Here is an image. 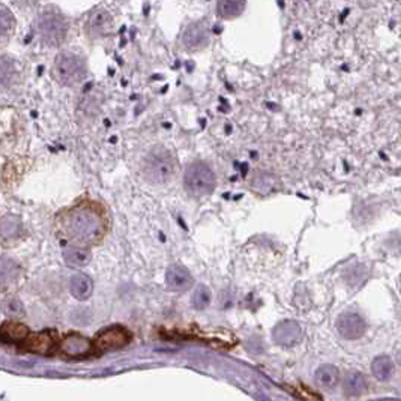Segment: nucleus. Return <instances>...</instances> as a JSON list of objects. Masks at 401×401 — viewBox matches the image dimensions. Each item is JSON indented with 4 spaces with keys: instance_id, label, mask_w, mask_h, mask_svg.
I'll list each match as a JSON object with an SVG mask.
<instances>
[{
    "instance_id": "f257e3e1",
    "label": "nucleus",
    "mask_w": 401,
    "mask_h": 401,
    "mask_svg": "<svg viewBox=\"0 0 401 401\" xmlns=\"http://www.w3.org/2000/svg\"><path fill=\"white\" fill-rule=\"evenodd\" d=\"M110 227L106 207L91 198H83L56 216V230L72 245H93L104 238Z\"/></svg>"
},
{
    "instance_id": "f03ea898",
    "label": "nucleus",
    "mask_w": 401,
    "mask_h": 401,
    "mask_svg": "<svg viewBox=\"0 0 401 401\" xmlns=\"http://www.w3.org/2000/svg\"><path fill=\"white\" fill-rule=\"evenodd\" d=\"M141 174L149 183L165 185L174 179L178 173V159L164 144L152 146L141 159Z\"/></svg>"
},
{
    "instance_id": "7ed1b4c3",
    "label": "nucleus",
    "mask_w": 401,
    "mask_h": 401,
    "mask_svg": "<svg viewBox=\"0 0 401 401\" xmlns=\"http://www.w3.org/2000/svg\"><path fill=\"white\" fill-rule=\"evenodd\" d=\"M35 34L45 47H60L69 35V21L59 10L45 8L38 14L34 24Z\"/></svg>"
},
{
    "instance_id": "20e7f679",
    "label": "nucleus",
    "mask_w": 401,
    "mask_h": 401,
    "mask_svg": "<svg viewBox=\"0 0 401 401\" xmlns=\"http://www.w3.org/2000/svg\"><path fill=\"white\" fill-rule=\"evenodd\" d=\"M183 188L194 198L211 196L216 188V174L211 164L203 159L190 163L183 172Z\"/></svg>"
},
{
    "instance_id": "39448f33",
    "label": "nucleus",
    "mask_w": 401,
    "mask_h": 401,
    "mask_svg": "<svg viewBox=\"0 0 401 401\" xmlns=\"http://www.w3.org/2000/svg\"><path fill=\"white\" fill-rule=\"evenodd\" d=\"M51 77L56 83L65 87H74L82 84L87 77L86 62L76 53L62 51L53 62Z\"/></svg>"
},
{
    "instance_id": "423d86ee",
    "label": "nucleus",
    "mask_w": 401,
    "mask_h": 401,
    "mask_svg": "<svg viewBox=\"0 0 401 401\" xmlns=\"http://www.w3.org/2000/svg\"><path fill=\"white\" fill-rule=\"evenodd\" d=\"M212 32L209 21L196 20L191 21L188 26L182 30L179 38V47L185 53H200L211 45Z\"/></svg>"
},
{
    "instance_id": "0eeeda50",
    "label": "nucleus",
    "mask_w": 401,
    "mask_h": 401,
    "mask_svg": "<svg viewBox=\"0 0 401 401\" xmlns=\"http://www.w3.org/2000/svg\"><path fill=\"white\" fill-rule=\"evenodd\" d=\"M115 30V20L107 10H95L89 14L84 23V34L91 41L108 38Z\"/></svg>"
},
{
    "instance_id": "6e6552de",
    "label": "nucleus",
    "mask_w": 401,
    "mask_h": 401,
    "mask_svg": "<svg viewBox=\"0 0 401 401\" xmlns=\"http://www.w3.org/2000/svg\"><path fill=\"white\" fill-rule=\"evenodd\" d=\"M133 340L131 332L124 326H111L102 330L96 335L93 343V350L96 352H110L125 347Z\"/></svg>"
},
{
    "instance_id": "1a4fd4ad",
    "label": "nucleus",
    "mask_w": 401,
    "mask_h": 401,
    "mask_svg": "<svg viewBox=\"0 0 401 401\" xmlns=\"http://www.w3.org/2000/svg\"><path fill=\"white\" fill-rule=\"evenodd\" d=\"M336 331L346 340H358L367 332L365 319L355 311H344L336 319Z\"/></svg>"
},
{
    "instance_id": "9d476101",
    "label": "nucleus",
    "mask_w": 401,
    "mask_h": 401,
    "mask_svg": "<svg viewBox=\"0 0 401 401\" xmlns=\"http://www.w3.org/2000/svg\"><path fill=\"white\" fill-rule=\"evenodd\" d=\"M60 354L67 358H83L87 356L93 350V343L78 334H72L65 336L60 343Z\"/></svg>"
},
{
    "instance_id": "9b49d317",
    "label": "nucleus",
    "mask_w": 401,
    "mask_h": 401,
    "mask_svg": "<svg viewBox=\"0 0 401 401\" xmlns=\"http://www.w3.org/2000/svg\"><path fill=\"white\" fill-rule=\"evenodd\" d=\"M56 344H58L56 334L53 331H44L26 339V341L23 343V349L32 352V354L50 355L54 352Z\"/></svg>"
},
{
    "instance_id": "f8f14e48",
    "label": "nucleus",
    "mask_w": 401,
    "mask_h": 401,
    "mask_svg": "<svg viewBox=\"0 0 401 401\" xmlns=\"http://www.w3.org/2000/svg\"><path fill=\"white\" fill-rule=\"evenodd\" d=\"M302 336V330L301 326L292 322V320H284V322L278 323L274 328V332H272V339L279 346L284 347H290L293 344L298 343Z\"/></svg>"
},
{
    "instance_id": "ddd939ff",
    "label": "nucleus",
    "mask_w": 401,
    "mask_h": 401,
    "mask_svg": "<svg viewBox=\"0 0 401 401\" xmlns=\"http://www.w3.org/2000/svg\"><path fill=\"white\" fill-rule=\"evenodd\" d=\"M165 283L173 292H187L192 287L194 279H192V275L187 268L181 266V264H173L167 269Z\"/></svg>"
},
{
    "instance_id": "4468645a",
    "label": "nucleus",
    "mask_w": 401,
    "mask_h": 401,
    "mask_svg": "<svg viewBox=\"0 0 401 401\" xmlns=\"http://www.w3.org/2000/svg\"><path fill=\"white\" fill-rule=\"evenodd\" d=\"M247 0H216L215 14L221 20H235L245 12Z\"/></svg>"
},
{
    "instance_id": "2eb2a0df",
    "label": "nucleus",
    "mask_w": 401,
    "mask_h": 401,
    "mask_svg": "<svg viewBox=\"0 0 401 401\" xmlns=\"http://www.w3.org/2000/svg\"><path fill=\"white\" fill-rule=\"evenodd\" d=\"M367 379L363 373L349 371L343 378V392L349 398L360 397L367 391Z\"/></svg>"
},
{
    "instance_id": "dca6fc26",
    "label": "nucleus",
    "mask_w": 401,
    "mask_h": 401,
    "mask_svg": "<svg viewBox=\"0 0 401 401\" xmlns=\"http://www.w3.org/2000/svg\"><path fill=\"white\" fill-rule=\"evenodd\" d=\"M15 30H17V20L14 14L8 6L0 5V47L11 41Z\"/></svg>"
},
{
    "instance_id": "f3484780",
    "label": "nucleus",
    "mask_w": 401,
    "mask_h": 401,
    "mask_svg": "<svg viewBox=\"0 0 401 401\" xmlns=\"http://www.w3.org/2000/svg\"><path fill=\"white\" fill-rule=\"evenodd\" d=\"M314 380L319 388L334 389L340 382V370L331 364L320 365L314 373Z\"/></svg>"
},
{
    "instance_id": "a211bd4d",
    "label": "nucleus",
    "mask_w": 401,
    "mask_h": 401,
    "mask_svg": "<svg viewBox=\"0 0 401 401\" xmlns=\"http://www.w3.org/2000/svg\"><path fill=\"white\" fill-rule=\"evenodd\" d=\"M29 336V330L17 322H6L0 326V341L3 343H24Z\"/></svg>"
},
{
    "instance_id": "6ab92c4d",
    "label": "nucleus",
    "mask_w": 401,
    "mask_h": 401,
    "mask_svg": "<svg viewBox=\"0 0 401 401\" xmlns=\"http://www.w3.org/2000/svg\"><path fill=\"white\" fill-rule=\"evenodd\" d=\"M20 71L17 69L14 59L2 56L0 58V86L2 87H12L19 83Z\"/></svg>"
},
{
    "instance_id": "aec40b11",
    "label": "nucleus",
    "mask_w": 401,
    "mask_h": 401,
    "mask_svg": "<svg viewBox=\"0 0 401 401\" xmlns=\"http://www.w3.org/2000/svg\"><path fill=\"white\" fill-rule=\"evenodd\" d=\"M368 271L364 264H352L350 268H346L343 272V282L346 286H349L352 290L363 287L367 283Z\"/></svg>"
},
{
    "instance_id": "412c9836",
    "label": "nucleus",
    "mask_w": 401,
    "mask_h": 401,
    "mask_svg": "<svg viewBox=\"0 0 401 401\" xmlns=\"http://www.w3.org/2000/svg\"><path fill=\"white\" fill-rule=\"evenodd\" d=\"M71 295L74 296L78 301H84L87 298H91V295L93 292V283L92 279L84 275V274H77L71 278Z\"/></svg>"
},
{
    "instance_id": "4be33fe9",
    "label": "nucleus",
    "mask_w": 401,
    "mask_h": 401,
    "mask_svg": "<svg viewBox=\"0 0 401 401\" xmlns=\"http://www.w3.org/2000/svg\"><path fill=\"white\" fill-rule=\"evenodd\" d=\"M396 370V365L392 363V359L388 355H380L373 360L371 364V371L373 376L378 380L380 382H387L392 378V374H394Z\"/></svg>"
},
{
    "instance_id": "5701e85b",
    "label": "nucleus",
    "mask_w": 401,
    "mask_h": 401,
    "mask_svg": "<svg viewBox=\"0 0 401 401\" xmlns=\"http://www.w3.org/2000/svg\"><path fill=\"white\" fill-rule=\"evenodd\" d=\"M91 253L84 247H71L63 253V260L71 268H83L91 262Z\"/></svg>"
},
{
    "instance_id": "b1692460",
    "label": "nucleus",
    "mask_w": 401,
    "mask_h": 401,
    "mask_svg": "<svg viewBox=\"0 0 401 401\" xmlns=\"http://www.w3.org/2000/svg\"><path fill=\"white\" fill-rule=\"evenodd\" d=\"M251 183H253V188L255 191L262 192V194H268V192L274 191L278 185L274 176L268 174V173H255Z\"/></svg>"
},
{
    "instance_id": "393cba45",
    "label": "nucleus",
    "mask_w": 401,
    "mask_h": 401,
    "mask_svg": "<svg viewBox=\"0 0 401 401\" xmlns=\"http://www.w3.org/2000/svg\"><path fill=\"white\" fill-rule=\"evenodd\" d=\"M21 221L17 216L8 215L0 221V233L3 238H15L21 233Z\"/></svg>"
},
{
    "instance_id": "a878e982",
    "label": "nucleus",
    "mask_w": 401,
    "mask_h": 401,
    "mask_svg": "<svg viewBox=\"0 0 401 401\" xmlns=\"http://www.w3.org/2000/svg\"><path fill=\"white\" fill-rule=\"evenodd\" d=\"M17 266L10 259L0 257V284H8L17 275Z\"/></svg>"
},
{
    "instance_id": "bb28decb",
    "label": "nucleus",
    "mask_w": 401,
    "mask_h": 401,
    "mask_svg": "<svg viewBox=\"0 0 401 401\" xmlns=\"http://www.w3.org/2000/svg\"><path fill=\"white\" fill-rule=\"evenodd\" d=\"M211 290L205 286L197 287V290L192 295V306H194L197 310H203L211 303Z\"/></svg>"
},
{
    "instance_id": "cd10ccee",
    "label": "nucleus",
    "mask_w": 401,
    "mask_h": 401,
    "mask_svg": "<svg viewBox=\"0 0 401 401\" xmlns=\"http://www.w3.org/2000/svg\"><path fill=\"white\" fill-rule=\"evenodd\" d=\"M3 310L8 316H12V317H21L24 314V310L23 306L15 299H10L3 303Z\"/></svg>"
},
{
    "instance_id": "c85d7f7f",
    "label": "nucleus",
    "mask_w": 401,
    "mask_h": 401,
    "mask_svg": "<svg viewBox=\"0 0 401 401\" xmlns=\"http://www.w3.org/2000/svg\"><path fill=\"white\" fill-rule=\"evenodd\" d=\"M398 286H400V293H401V275H400V284Z\"/></svg>"
}]
</instances>
